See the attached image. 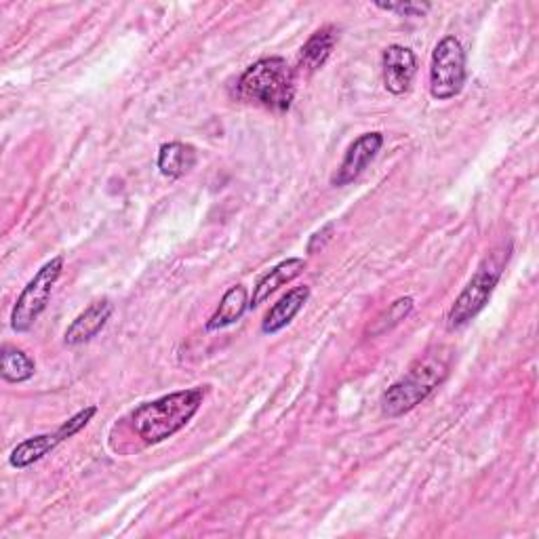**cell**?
Listing matches in <instances>:
<instances>
[{"label": "cell", "instance_id": "obj_18", "mask_svg": "<svg viewBox=\"0 0 539 539\" xmlns=\"http://www.w3.org/2000/svg\"><path fill=\"white\" fill-rule=\"evenodd\" d=\"M95 415H97V407H95V405H91V407H87V409H83V411H78L76 415H72V417L68 419V422H64L62 426L57 428V434L62 436V441H68V438L76 436V434L81 432L83 428H87L89 422H91V419H93Z\"/></svg>", "mask_w": 539, "mask_h": 539}, {"label": "cell", "instance_id": "obj_20", "mask_svg": "<svg viewBox=\"0 0 539 539\" xmlns=\"http://www.w3.org/2000/svg\"><path fill=\"white\" fill-rule=\"evenodd\" d=\"M333 232H335V224H327L323 226L318 232H314L310 236V243H308V253H316V251H321L325 249V245L331 241L333 238Z\"/></svg>", "mask_w": 539, "mask_h": 539}, {"label": "cell", "instance_id": "obj_12", "mask_svg": "<svg viewBox=\"0 0 539 539\" xmlns=\"http://www.w3.org/2000/svg\"><path fill=\"white\" fill-rule=\"evenodd\" d=\"M310 299V289L304 287H293L287 295L278 299V304L270 308V312L264 318L262 331L266 335H276L278 331H283L287 325H291L293 318L302 312L306 302Z\"/></svg>", "mask_w": 539, "mask_h": 539}, {"label": "cell", "instance_id": "obj_17", "mask_svg": "<svg viewBox=\"0 0 539 539\" xmlns=\"http://www.w3.org/2000/svg\"><path fill=\"white\" fill-rule=\"evenodd\" d=\"M413 306H415L413 297H409V295L407 297H398L396 302L390 304V308L377 318L375 327L371 329V335H382V333L394 329L398 323L405 321V318L411 314Z\"/></svg>", "mask_w": 539, "mask_h": 539}, {"label": "cell", "instance_id": "obj_14", "mask_svg": "<svg viewBox=\"0 0 539 539\" xmlns=\"http://www.w3.org/2000/svg\"><path fill=\"white\" fill-rule=\"evenodd\" d=\"M62 436L57 434V430L53 434H41V436H32L28 441L19 443L11 455H9V464L17 470H24L34 466L36 462H41L45 455H49L57 445H62Z\"/></svg>", "mask_w": 539, "mask_h": 539}, {"label": "cell", "instance_id": "obj_19", "mask_svg": "<svg viewBox=\"0 0 539 539\" xmlns=\"http://www.w3.org/2000/svg\"><path fill=\"white\" fill-rule=\"evenodd\" d=\"M377 9L398 13L405 17H424L430 11L428 3H377Z\"/></svg>", "mask_w": 539, "mask_h": 539}, {"label": "cell", "instance_id": "obj_13", "mask_svg": "<svg viewBox=\"0 0 539 539\" xmlns=\"http://www.w3.org/2000/svg\"><path fill=\"white\" fill-rule=\"evenodd\" d=\"M249 308V293L243 285H236L232 289H228L222 297V302H219L217 310L213 312V316L207 321V331H219L226 329L234 323H238L243 318V314Z\"/></svg>", "mask_w": 539, "mask_h": 539}, {"label": "cell", "instance_id": "obj_1", "mask_svg": "<svg viewBox=\"0 0 539 539\" xmlns=\"http://www.w3.org/2000/svg\"><path fill=\"white\" fill-rule=\"evenodd\" d=\"M205 401V388H188L139 405L131 413V426L146 445L165 443L184 430Z\"/></svg>", "mask_w": 539, "mask_h": 539}, {"label": "cell", "instance_id": "obj_9", "mask_svg": "<svg viewBox=\"0 0 539 539\" xmlns=\"http://www.w3.org/2000/svg\"><path fill=\"white\" fill-rule=\"evenodd\" d=\"M112 312H114V306L108 302V299L93 302L85 312L78 314L74 318V323L68 327L64 335L66 346H81V344L91 342V339L108 325Z\"/></svg>", "mask_w": 539, "mask_h": 539}, {"label": "cell", "instance_id": "obj_4", "mask_svg": "<svg viewBox=\"0 0 539 539\" xmlns=\"http://www.w3.org/2000/svg\"><path fill=\"white\" fill-rule=\"evenodd\" d=\"M64 272V257L57 255L34 274L32 281L24 287L22 295L17 297L15 308L11 312V329L15 333H26L34 327L47 310V304L51 299V293L59 281V276Z\"/></svg>", "mask_w": 539, "mask_h": 539}, {"label": "cell", "instance_id": "obj_11", "mask_svg": "<svg viewBox=\"0 0 539 539\" xmlns=\"http://www.w3.org/2000/svg\"><path fill=\"white\" fill-rule=\"evenodd\" d=\"M335 45H337V30L333 26L316 30L308 38V43L302 47V51H299L297 68L304 74H314L316 70H321L331 57Z\"/></svg>", "mask_w": 539, "mask_h": 539}, {"label": "cell", "instance_id": "obj_7", "mask_svg": "<svg viewBox=\"0 0 539 539\" xmlns=\"http://www.w3.org/2000/svg\"><path fill=\"white\" fill-rule=\"evenodd\" d=\"M382 146H384V135L377 131L363 133L361 137H356L350 144L342 165H339V169L331 177V184L342 188L356 182V179L365 173L369 163L377 156V152L382 150Z\"/></svg>", "mask_w": 539, "mask_h": 539}, {"label": "cell", "instance_id": "obj_6", "mask_svg": "<svg viewBox=\"0 0 539 539\" xmlns=\"http://www.w3.org/2000/svg\"><path fill=\"white\" fill-rule=\"evenodd\" d=\"M502 268H504L502 262L495 264L493 259H487V262L476 270V274L470 278V283L464 287V291L459 293V297L455 299V304L447 314L449 329L464 327L474 316L483 312L499 283V278H502Z\"/></svg>", "mask_w": 539, "mask_h": 539}, {"label": "cell", "instance_id": "obj_5", "mask_svg": "<svg viewBox=\"0 0 539 539\" xmlns=\"http://www.w3.org/2000/svg\"><path fill=\"white\" fill-rule=\"evenodd\" d=\"M466 51L455 36H445L434 47L430 64V95L438 102L457 97L466 85Z\"/></svg>", "mask_w": 539, "mask_h": 539}, {"label": "cell", "instance_id": "obj_15", "mask_svg": "<svg viewBox=\"0 0 539 539\" xmlns=\"http://www.w3.org/2000/svg\"><path fill=\"white\" fill-rule=\"evenodd\" d=\"M196 165V150L182 142L163 144L158 150V169L165 177L177 179L190 173Z\"/></svg>", "mask_w": 539, "mask_h": 539}, {"label": "cell", "instance_id": "obj_8", "mask_svg": "<svg viewBox=\"0 0 539 539\" xmlns=\"http://www.w3.org/2000/svg\"><path fill=\"white\" fill-rule=\"evenodd\" d=\"M382 68L386 89L392 95H403L417 74V57L409 47L390 45L382 55Z\"/></svg>", "mask_w": 539, "mask_h": 539}, {"label": "cell", "instance_id": "obj_16", "mask_svg": "<svg viewBox=\"0 0 539 539\" xmlns=\"http://www.w3.org/2000/svg\"><path fill=\"white\" fill-rule=\"evenodd\" d=\"M36 373V363L19 348L5 346L0 352V375L9 384H24Z\"/></svg>", "mask_w": 539, "mask_h": 539}, {"label": "cell", "instance_id": "obj_2", "mask_svg": "<svg viewBox=\"0 0 539 539\" xmlns=\"http://www.w3.org/2000/svg\"><path fill=\"white\" fill-rule=\"evenodd\" d=\"M238 97L283 114L295 97V72L283 57H264L251 64L236 85Z\"/></svg>", "mask_w": 539, "mask_h": 539}, {"label": "cell", "instance_id": "obj_3", "mask_svg": "<svg viewBox=\"0 0 539 539\" xmlns=\"http://www.w3.org/2000/svg\"><path fill=\"white\" fill-rule=\"evenodd\" d=\"M447 375V365L441 361H424L415 365L405 377L394 382L384 394H382V413L386 417H401L415 409L419 403H424L426 398L441 386V382Z\"/></svg>", "mask_w": 539, "mask_h": 539}, {"label": "cell", "instance_id": "obj_10", "mask_svg": "<svg viewBox=\"0 0 539 539\" xmlns=\"http://www.w3.org/2000/svg\"><path fill=\"white\" fill-rule=\"evenodd\" d=\"M306 268V259L304 257H289L285 262L276 264L270 272H266L262 278H259L253 295L249 299V308H257L259 304H264L266 299L276 293L281 287H285L287 283H291L293 278H297L299 274L304 272Z\"/></svg>", "mask_w": 539, "mask_h": 539}]
</instances>
